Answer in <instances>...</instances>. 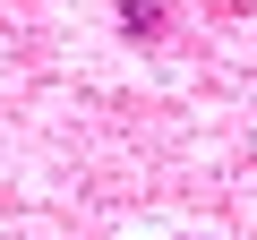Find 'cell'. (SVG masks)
Here are the masks:
<instances>
[{
    "mask_svg": "<svg viewBox=\"0 0 257 240\" xmlns=\"http://www.w3.org/2000/svg\"><path fill=\"white\" fill-rule=\"evenodd\" d=\"M120 26H138V35H155V26H163V0H120Z\"/></svg>",
    "mask_w": 257,
    "mask_h": 240,
    "instance_id": "6da1fadb",
    "label": "cell"
}]
</instances>
